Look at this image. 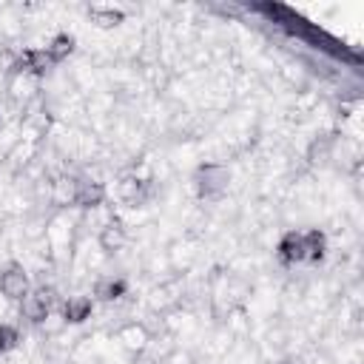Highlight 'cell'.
<instances>
[{"label": "cell", "instance_id": "2", "mask_svg": "<svg viewBox=\"0 0 364 364\" xmlns=\"http://www.w3.org/2000/svg\"><path fill=\"white\" fill-rule=\"evenodd\" d=\"M228 179H230V173L225 165H213V162L202 165L196 171V191L202 199H219L228 191Z\"/></svg>", "mask_w": 364, "mask_h": 364}, {"label": "cell", "instance_id": "1", "mask_svg": "<svg viewBox=\"0 0 364 364\" xmlns=\"http://www.w3.org/2000/svg\"><path fill=\"white\" fill-rule=\"evenodd\" d=\"M51 307H54V290L51 287H31L28 296H23V301H20V316L31 324H40L51 316Z\"/></svg>", "mask_w": 364, "mask_h": 364}, {"label": "cell", "instance_id": "10", "mask_svg": "<svg viewBox=\"0 0 364 364\" xmlns=\"http://www.w3.org/2000/svg\"><path fill=\"white\" fill-rule=\"evenodd\" d=\"M119 196L125 199V202H131V205H142L145 199H148V188H145V182L142 179H122L119 182Z\"/></svg>", "mask_w": 364, "mask_h": 364}, {"label": "cell", "instance_id": "7", "mask_svg": "<svg viewBox=\"0 0 364 364\" xmlns=\"http://www.w3.org/2000/svg\"><path fill=\"white\" fill-rule=\"evenodd\" d=\"M301 239H304V262H318L327 250V239L318 228H310V230H301Z\"/></svg>", "mask_w": 364, "mask_h": 364}, {"label": "cell", "instance_id": "4", "mask_svg": "<svg viewBox=\"0 0 364 364\" xmlns=\"http://www.w3.org/2000/svg\"><path fill=\"white\" fill-rule=\"evenodd\" d=\"M102 199H105L102 182H94V179H77L74 182V196H71L74 205H80V208H97V205H102Z\"/></svg>", "mask_w": 364, "mask_h": 364}, {"label": "cell", "instance_id": "5", "mask_svg": "<svg viewBox=\"0 0 364 364\" xmlns=\"http://www.w3.org/2000/svg\"><path fill=\"white\" fill-rule=\"evenodd\" d=\"M276 253H279L282 264H299V262H304V239H301V230H287L279 239Z\"/></svg>", "mask_w": 364, "mask_h": 364}, {"label": "cell", "instance_id": "11", "mask_svg": "<svg viewBox=\"0 0 364 364\" xmlns=\"http://www.w3.org/2000/svg\"><path fill=\"white\" fill-rule=\"evenodd\" d=\"M125 290H128V282L125 279H102L100 284H97V299L100 301H114V299H119V296H125Z\"/></svg>", "mask_w": 364, "mask_h": 364}, {"label": "cell", "instance_id": "13", "mask_svg": "<svg viewBox=\"0 0 364 364\" xmlns=\"http://www.w3.org/2000/svg\"><path fill=\"white\" fill-rule=\"evenodd\" d=\"M20 344V330L14 324H0V353H9Z\"/></svg>", "mask_w": 364, "mask_h": 364}, {"label": "cell", "instance_id": "6", "mask_svg": "<svg viewBox=\"0 0 364 364\" xmlns=\"http://www.w3.org/2000/svg\"><path fill=\"white\" fill-rule=\"evenodd\" d=\"M91 310H94V301L88 296H68L63 304V318L71 324H80L91 316Z\"/></svg>", "mask_w": 364, "mask_h": 364}, {"label": "cell", "instance_id": "3", "mask_svg": "<svg viewBox=\"0 0 364 364\" xmlns=\"http://www.w3.org/2000/svg\"><path fill=\"white\" fill-rule=\"evenodd\" d=\"M31 290V282H28V273L23 270V264H6L3 273H0V293L9 299V301H23V296H28Z\"/></svg>", "mask_w": 364, "mask_h": 364}, {"label": "cell", "instance_id": "8", "mask_svg": "<svg viewBox=\"0 0 364 364\" xmlns=\"http://www.w3.org/2000/svg\"><path fill=\"white\" fill-rule=\"evenodd\" d=\"M71 51H74V37H71V34H54L51 43L46 46V54H48V60H51L54 65L63 63V60H68Z\"/></svg>", "mask_w": 364, "mask_h": 364}, {"label": "cell", "instance_id": "12", "mask_svg": "<svg viewBox=\"0 0 364 364\" xmlns=\"http://www.w3.org/2000/svg\"><path fill=\"white\" fill-rule=\"evenodd\" d=\"M91 20L102 28H111V26H119L125 20V14L119 9H91Z\"/></svg>", "mask_w": 364, "mask_h": 364}, {"label": "cell", "instance_id": "9", "mask_svg": "<svg viewBox=\"0 0 364 364\" xmlns=\"http://www.w3.org/2000/svg\"><path fill=\"white\" fill-rule=\"evenodd\" d=\"M125 245V228L119 225V222H108L102 230H100V247L105 250V253H114V250H119Z\"/></svg>", "mask_w": 364, "mask_h": 364}]
</instances>
